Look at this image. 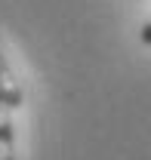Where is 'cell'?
Segmentation results:
<instances>
[{"mask_svg":"<svg viewBox=\"0 0 151 160\" xmlns=\"http://www.w3.org/2000/svg\"><path fill=\"white\" fill-rule=\"evenodd\" d=\"M139 37H142V43H148V46H151V22H145V25H142Z\"/></svg>","mask_w":151,"mask_h":160,"instance_id":"3","label":"cell"},{"mask_svg":"<svg viewBox=\"0 0 151 160\" xmlns=\"http://www.w3.org/2000/svg\"><path fill=\"white\" fill-rule=\"evenodd\" d=\"M0 160H16V136H13V120L6 114V105L0 102Z\"/></svg>","mask_w":151,"mask_h":160,"instance_id":"2","label":"cell"},{"mask_svg":"<svg viewBox=\"0 0 151 160\" xmlns=\"http://www.w3.org/2000/svg\"><path fill=\"white\" fill-rule=\"evenodd\" d=\"M0 102L6 108H19L25 102V92H22L19 80H16V74H13V68H9L3 52H0Z\"/></svg>","mask_w":151,"mask_h":160,"instance_id":"1","label":"cell"}]
</instances>
